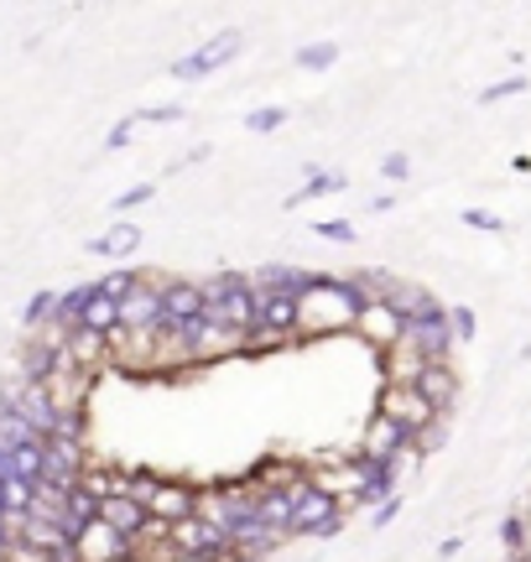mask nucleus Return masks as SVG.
I'll return each mask as SVG.
<instances>
[{
  "instance_id": "bb28decb",
  "label": "nucleus",
  "mask_w": 531,
  "mask_h": 562,
  "mask_svg": "<svg viewBox=\"0 0 531 562\" xmlns=\"http://www.w3.org/2000/svg\"><path fill=\"white\" fill-rule=\"evenodd\" d=\"M381 178L407 182L411 178V157H407V151H391V157H381Z\"/></svg>"
},
{
  "instance_id": "2f4dec72",
  "label": "nucleus",
  "mask_w": 531,
  "mask_h": 562,
  "mask_svg": "<svg viewBox=\"0 0 531 562\" xmlns=\"http://www.w3.org/2000/svg\"><path fill=\"white\" fill-rule=\"evenodd\" d=\"M11 480V453H5V448H0V484Z\"/></svg>"
},
{
  "instance_id": "7c9ffc66",
  "label": "nucleus",
  "mask_w": 531,
  "mask_h": 562,
  "mask_svg": "<svg viewBox=\"0 0 531 562\" xmlns=\"http://www.w3.org/2000/svg\"><path fill=\"white\" fill-rule=\"evenodd\" d=\"M459 547H464V537H443V542H438V558H453Z\"/></svg>"
},
{
  "instance_id": "423d86ee",
  "label": "nucleus",
  "mask_w": 531,
  "mask_h": 562,
  "mask_svg": "<svg viewBox=\"0 0 531 562\" xmlns=\"http://www.w3.org/2000/svg\"><path fill=\"white\" fill-rule=\"evenodd\" d=\"M407 391H411V396H417L422 406H428V412H438V417H449L453 396H459V381H453V370H449V364H411Z\"/></svg>"
},
{
  "instance_id": "393cba45",
  "label": "nucleus",
  "mask_w": 531,
  "mask_h": 562,
  "mask_svg": "<svg viewBox=\"0 0 531 562\" xmlns=\"http://www.w3.org/2000/svg\"><path fill=\"white\" fill-rule=\"evenodd\" d=\"M131 140H136V121L125 115V121H115L104 131V151H131Z\"/></svg>"
},
{
  "instance_id": "473e14b6",
  "label": "nucleus",
  "mask_w": 531,
  "mask_h": 562,
  "mask_svg": "<svg viewBox=\"0 0 531 562\" xmlns=\"http://www.w3.org/2000/svg\"><path fill=\"white\" fill-rule=\"evenodd\" d=\"M5 412H11V391L0 385V417H5Z\"/></svg>"
},
{
  "instance_id": "2eb2a0df",
  "label": "nucleus",
  "mask_w": 531,
  "mask_h": 562,
  "mask_svg": "<svg viewBox=\"0 0 531 562\" xmlns=\"http://www.w3.org/2000/svg\"><path fill=\"white\" fill-rule=\"evenodd\" d=\"M292 121V110L286 104H261V110H246V131L250 136H271V131H282Z\"/></svg>"
},
{
  "instance_id": "0eeeda50",
  "label": "nucleus",
  "mask_w": 531,
  "mask_h": 562,
  "mask_svg": "<svg viewBox=\"0 0 531 562\" xmlns=\"http://www.w3.org/2000/svg\"><path fill=\"white\" fill-rule=\"evenodd\" d=\"M417 432L422 427H411L407 417H396V412H381L375 427H370V453H386V459H407L411 448H417Z\"/></svg>"
},
{
  "instance_id": "5701e85b",
  "label": "nucleus",
  "mask_w": 531,
  "mask_h": 562,
  "mask_svg": "<svg viewBox=\"0 0 531 562\" xmlns=\"http://www.w3.org/2000/svg\"><path fill=\"white\" fill-rule=\"evenodd\" d=\"M459 220L470 224V229H485V235H506V229H511V224L500 220V214H495V209H464V214H459Z\"/></svg>"
},
{
  "instance_id": "ddd939ff",
  "label": "nucleus",
  "mask_w": 531,
  "mask_h": 562,
  "mask_svg": "<svg viewBox=\"0 0 531 562\" xmlns=\"http://www.w3.org/2000/svg\"><path fill=\"white\" fill-rule=\"evenodd\" d=\"M146 277H151V271H142V266H115L110 277L94 281V292H100L104 302H115V307H121V302L131 297V292H136V286H142Z\"/></svg>"
},
{
  "instance_id": "4be33fe9",
  "label": "nucleus",
  "mask_w": 531,
  "mask_h": 562,
  "mask_svg": "<svg viewBox=\"0 0 531 562\" xmlns=\"http://www.w3.org/2000/svg\"><path fill=\"white\" fill-rule=\"evenodd\" d=\"M500 542H506V552H527L531 547V531H527V521H521V516H506V521H500Z\"/></svg>"
},
{
  "instance_id": "a211bd4d",
  "label": "nucleus",
  "mask_w": 531,
  "mask_h": 562,
  "mask_svg": "<svg viewBox=\"0 0 531 562\" xmlns=\"http://www.w3.org/2000/svg\"><path fill=\"white\" fill-rule=\"evenodd\" d=\"M516 94H527V74H511V79H495L479 89V104H500V100H516Z\"/></svg>"
},
{
  "instance_id": "6ab92c4d",
  "label": "nucleus",
  "mask_w": 531,
  "mask_h": 562,
  "mask_svg": "<svg viewBox=\"0 0 531 562\" xmlns=\"http://www.w3.org/2000/svg\"><path fill=\"white\" fill-rule=\"evenodd\" d=\"M157 193H162L157 182H136V188H125V193H115V203H110V209H115V214H131V209H146V203L157 199Z\"/></svg>"
},
{
  "instance_id": "a878e982",
  "label": "nucleus",
  "mask_w": 531,
  "mask_h": 562,
  "mask_svg": "<svg viewBox=\"0 0 531 562\" xmlns=\"http://www.w3.org/2000/svg\"><path fill=\"white\" fill-rule=\"evenodd\" d=\"M344 526H349V516H344V510H334V516H324L318 526H307L303 537H313V542H334V537H339Z\"/></svg>"
},
{
  "instance_id": "4468645a",
  "label": "nucleus",
  "mask_w": 531,
  "mask_h": 562,
  "mask_svg": "<svg viewBox=\"0 0 531 562\" xmlns=\"http://www.w3.org/2000/svg\"><path fill=\"white\" fill-rule=\"evenodd\" d=\"M339 63V42H303L297 53H292V68H303V74H324V68H334Z\"/></svg>"
},
{
  "instance_id": "f8f14e48",
  "label": "nucleus",
  "mask_w": 531,
  "mask_h": 562,
  "mask_svg": "<svg viewBox=\"0 0 531 562\" xmlns=\"http://www.w3.org/2000/svg\"><path fill=\"white\" fill-rule=\"evenodd\" d=\"M344 188H349L344 172H324V167H313L303 188H297V193H286V199H282V209H303L307 199H328V193H344Z\"/></svg>"
},
{
  "instance_id": "aec40b11",
  "label": "nucleus",
  "mask_w": 531,
  "mask_h": 562,
  "mask_svg": "<svg viewBox=\"0 0 531 562\" xmlns=\"http://www.w3.org/2000/svg\"><path fill=\"white\" fill-rule=\"evenodd\" d=\"M131 121L136 125H178V121H188V110L183 104H151V110H136Z\"/></svg>"
},
{
  "instance_id": "412c9836",
  "label": "nucleus",
  "mask_w": 531,
  "mask_h": 562,
  "mask_svg": "<svg viewBox=\"0 0 531 562\" xmlns=\"http://www.w3.org/2000/svg\"><path fill=\"white\" fill-rule=\"evenodd\" d=\"M307 235H318V240H334V245H354L360 235H354V224L349 220H318Z\"/></svg>"
},
{
  "instance_id": "20e7f679",
  "label": "nucleus",
  "mask_w": 531,
  "mask_h": 562,
  "mask_svg": "<svg viewBox=\"0 0 531 562\" xmlns=\"http://www.w3.org/2000/svg\"><path fill=\"white\" fill-rule=\"evenodd\" d=\"M63 370H74V364H68V339H58V334H37V344H26V355H21V385L58 391Z\"/></svg>"
},
{
  "instance_id": "1a4fd4ad",
  "label": "nucleus",
  "mask_w": 531,
  "mask_h": 562,
  "mask_svg": "<svg viewBox=\"0 0 531 562\" xmlns=\"http://www.w3.org/2000/svg\"><path fill=\"white\" fill-rule=\"evenodd\" d=\"M157 307H162L172 323H183V318H193V313L204 307V292H199V281H188V277L157 281Z\"/></svg>"
},
{
  "instance_id": "9b49d317",
  "label": "nucleus",
  "mask_w": 531,
  "mask_h": 562,
  "mask_svg": "<svg viewBox=\"0 0 531 562\" xmlns=\"http://www.w3.org/2000/svg\"><path fill=\"white\" fill-rule=\"evenodd\" d=\"M5 453H11V480L26 484V490H37V484H42V463H47V438L21 442V448H5Z\"/></svg>"
},
{
  "instance_id": "6e6552de",
  "label": "nucleus",
  "mask_w": 531,
  "mask_h": 562,
  "mask_svg": "<svg viewBox=\"0 0 531 562\" xmlns=\"http://www.w3.org/2000/svg\"><path fill=\"white\" fill-rule=\"evenodd\" d=\"M94 297H100V292H94V281H79V286L58 292V297H53V323H47V334H58V339H74Z\"/></svg>"
},
{
  "instance_id": "f03ea898",
  "label": "nucleus",
  "mask_w": 531,
  "mask_h": 562,
  "mask_svg": "<svg viewBox=\"0 0 531 562\" xmlns=\"http://www.w3.org/2000/svg\"><path fill=\"white\" fill-rule=\"evenodd\" d=\"M240 53H246V26H219L208 42H199L193 53H183L167 74L178 83H199V79H208V74H219L225 63H235Z\"/></svg>"
},
{
  "instance_id": "72a5a7b5",
  "label": "nucleus",
  "mask_w": 531,
  "mask_h": 562,
  "mask_svg": "<svg viewBox=\"0 0 531 562\" xmlns=\"http://www.w3.org/2000/svg\"><path fill=\"white\" fill-rule=\"evenodd\" d=\"M511 562H531V547H527V552H516V558Z\"/></svg>"
},
{
  "instance_id": "c756f323",
  "label": "nucleus",
  "mask_w": 531,
  "mask_h": 562,
  "mask_svg": "<svg viewBox=\"0 0 531 562\" xmlns=\"http://www.w3.org/2000/svg\"><path fill=\"white\" fill-rule=\"evenodd\" d=\"M391 209H396V193H375L370 199V214H391Z\"/></svg>"
},
{
  "instance_id": "b1692460",
  "label": "nucleus",
  "mask_w": 531,
  "mask_h": 562,
  "mask_svg": "<svg viewBox=\"0 0 531 562\" xmlns=\"http://www.w3.org/2000/svg\"><path fill=\"white\" fill-rule=\"evenodd\" d=\"M449 328H453V344H470L479 334V318H474V307H449Z\"/></svg>"
},
{
  "instance_id": "9d476101",
  "label": "nucleus",
  "mask_w": 531,
  "mask_h": 562,
  "mask_svg": "<svg viewBox=\"0 0 531 562\" xmlns=\"http://www.w3.org/2000/svg\"><path fill=\"white\" fill-rule=\"evenodd\" d=\"M142 229H136V224H115V229H104V235H94V240H83V250H89V256H100V261H125V256H136V250H142Z\"/></svg>"
},
{
  "instance_id": "f3484780",
  "label": "nucleus",
  "mask_w": 531,
  "mask_h": 562,
  "mask_svg": "<svg viewBox=\"0 0 531 562\" xmlns=\"http://www.w3.org/2000/svg\"><path fill=\"white\" fill-rule=\"evenodd\" d=\"M53 297H58V292H32V297H26L21 323H26L32 334H47V323H53Z\"/></svg>"
},
{
  "instance_id": "dca6fc26",
  "label": "nucleus",
  "mask_w": 531,
  "mask_h": 562,
  "mask_svg": "<svg viewBox=\"0 0 531 562\" xmlns=\"http://www.w3.org/2000/svg\"><path fill=\"white\" fill-rule=\"evenodd\" d=\"M246 271H219V277H208V281H199V292H204V307H219V302L235 292V286H246Z\"/></svg>"
},
{
  "instance_id": "f257e3e1",
  "label": "nucleus",
  "mask_w": 531,
  "mask_h": 562,
  "mask_svg": "<svg viewBox=\"0 0 531 562\" xmlns=\"http://www.w3.org/2000/svg\"><path fill=\"white\" fill-rule=\"evenodd\" d=\"M402 349H411V364H449L453 355V328H449V307L432 297V292H417L407 323H402Z\"/></svg>"
},
{
  "instance_id": "7ed1b4c3",
  "label": "nucleus",
  "mask_w": 531,
  "mask_h": 562,
  "mask_svg": "<svg viewBox=\"0 0 531 562\" xmlns=\"http://www.w3.org/2000/svg\"><path fill=\"white\" fill-rule=\"evenodd\" d=\"M354 505H375L402 495V469L407 459H386V453H370V448H354Z\"/></svg>"
},
{
  "instance_id": "39448f33",
  "label": "nucleus",
  "mask_w": 531,
  "mask_h": 562,
  "mask_svg": "<svg viewBox=\"0 0 531 562\" xmlns=\"http://www.w3.org/2000/svg\"><path fill=\"white\" fill-rule=\"evenodd\" d=\"M334 510H344V505H339V495H334V484L297 480V484H292V526H286V542H292V537H303L307 526H318L324 516H334Z\"/></svg>"
},
{
  "instance_id": "c85d7f7f",
  "label": "nucleus",
  "mask_w": 531,
  "mask_h": 562,
  "mask_svg": "<svg viewBox=\"0 0 531 562\" xmlns=\"http://www.w3.org/2000/svg\"><path fill=\"white\" fill-rule=\"evenodd\" d=\"M208 151H214L208 140H204V146H188V151H183V161H178V167H199V161H208Z\"/></svg>"
},
{
  "instance_id": "cd10ccee",
  "label": "nucleus",
  "mask_w": 531,
  "mask_h": 562,
  "mask_svg": "<svg viewBox=\"0 0 531 562\" xmlns=\"http://www.w3.org/2000/svg\"><path fill=\"white\" fill-rule=\"evenodd\" d=\"M396 516H402V495H391V501H381L375 510H370V531H386Z\"/></svg>"
}]
</instances>
